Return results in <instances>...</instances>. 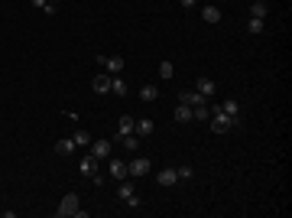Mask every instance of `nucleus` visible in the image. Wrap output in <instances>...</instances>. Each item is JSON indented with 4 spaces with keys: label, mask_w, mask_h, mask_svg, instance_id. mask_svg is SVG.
<instances>
[{
    "label": "nucleus",
    "mask_w": 292,
    "mask_h": 218,
    "mask_svg": "<svg viewBox=\"0 0 292 218\" xmlns=\"http://www.w3.org/2000/svg\"><path fill=\"white\" fill-rule=\"evenodd\" d=\"M97 66L104 68L108 75H120V72H123V55H104V52H97Z\"/></svg>",
    "instance_id": "nucleus-3"
},
{
    "label": "nucleus",
    "mask_w": 292,
    "mask_h": 218,
    "mask_svg": "<svg viewBox=\"0 0 292 218\" xmlns=\"http://www.w3.org/2000/svg\"><path fill=\"white\" fill-rule=\"evenodd\" d=\"M211 117V108H208V101L205 104H198V108H192V120H208Z\"/></svg>",
    "instance_id": "nucleus-23"
},
{
    "label": "nucleus",
    "mask_w": 292,
    "mask_h": 218,
    "mask_svg": "<svg viewBox=\"0 0 292 218\" xmlns=\"http://www.w3.org/2000/svg\"><path fill=\"white\" fill-rule=\"evenodd\" d=\"M127 173L137 176V179H140V176H146V173H150V160H146V156H133V160L127 163Z\"/></svg>",
    "instance_id": "nucleus-4"
},
{
    "label": "nucleus",
    "mask_w": 292,
    "mask_h": 218,
    "mask_svg": "<svg viewBox=\"0 0 292 218\" xmlns=\"http://www.w3.org/2000/svg\"><path fill=\"white\" fill-rule=\"evenodd\" d=\"M172 75H175V66L169 62V59H166V62L159 66V78H172Z\"/></svg>",
    "instance_id": "nucleus-27"
},
{
    "label": "nucleus",
    "mask_w": 292,
    "mask_h": 218,
    "mask_svg": "<svg viewBox=\"0 0 292 218\" xmlns=\"http://www.w3.org/2000/svg\"><path fill=\"white\" fill-rule=\"evenodd\" d=\"M78 169H81V176L94 179V176H97V160H94V156H85V160L78 163Z\"/></svg>",
    "instance_id": "nucleus-13"
},
{
    "label": "nucleus",
    "mask_w": 292,
    "mask_h": 218,
    "mask_svg": "<svg viewBox=\"0 0 292 218\" xmlns=\"http://www.w3.org/2000/svg\"><path fill=\"white\" fill-rule=\"evenodd\" d=\"M208 108H211V117H208V131H211V134H231V131H237V124L221 111V104H208Z\"/></svg>",
    "instance_id": "nucleus-1"
},
{
    "label": "nucleus",
    "mask_w": 292,
    "mask_h": 218,
    "mask_svg": "<svg viewBox=\"0 0 292 218\" xmlns=\"http://www.w3.org/2000/svg\"><path fill=\"white\" fill-rule=\"evenodd\" d=\"M153 131H156V124H153L150 117H140V120H137V131H133V134H137V137H150Z\"/></svg>",
    "instance_id": "nucleus-17"
},
{
    "label": "nucleus",
    "mask_w": 292,
    "mask_h": 218,
    "mask_svg": "<svg viewBox=\"0 0 292 218\" xmlns=\"http://www.w3.org/2000/svg\"><path fill=\"white\" fill-rule=\"evenodd\" d=\"M266 13H270V3H266V0H253V3H250V17L266 20Z\"/></svg>",
    "instance_id": "nucleus-15"
},
{
    "label": "nucleus",
    "mask_w": 292,
    "mask_h": 218,
    "mask_svg": "<svg viewBox=\"0 0 292 218\" xmlns=\"http://www.w3.org/2000/svg\"><path fill=\"white\" fill-rule=\"evenodd\" d=\"M55 215L59 218H85L88 212L81 208V202H78V192H65L62 202H59V208H55Z\"/></svg>",
    "instance_id": "nucleus-2"
},
{
    "label": "nucleus",
    "mask_w": 292,
    "mask_h": 218,
    "mask_svg": "<svg viewBox=\"0 0 292 218\" xmlns=\"http://www.w3.org/2000/svg\"><path fill=\"white\" fill-rule=\"evenodd\" d=\"M195 91H198V95H205V98L211 101V95L217 91V82H215V78H195Z\"/></svg>",
    "instance_id": "nucleus-6"
},
{
    "label": "nucleus",
    "mask_w": 292,
    "mask_h": 218,
    "mask_svg": "<svg viewBox=\"0 0 292 218\" xmlns=\"http://www.w3.org/2000/svg\"><path fill=\"white\" fill-rule=\"evenodd\" d=\"M221 17H224V13H221V7H215V3H208L205 10H201V20L211 23V26H215V23H221Z\"/></svg>",
    "instance_id": "nucleus-11"
},
{
    "label": "nucleus",
    "mask_w": 292,
    "mask_h": 218,
    "mask_svg": "<svg viewBox=\"0 0 292 218\" xmlns=\"http://www.w3.org/2000/svg\"><path fill=\"white\" fill-rule=\"evenodd\" d=\"M175 176H179V183H188V179L195 176V169L188 163H182V166H175Z\"/></svg>",
    "instance_id": "nucleus-24"
},
{
    "label": "nucleus",
    "mask_w": 292,
    "mask_h": 218,
    "mask_svg": "<svg viewBox=\"0 0 292 218\" xmlns=\"http://www.w3.org/2000/svg\"><path fill=\"white\" fill-rule=\"evenodd\" d=\"M221 111H224L227 117H231V120H234V124L240 127V104H237L234 98H231V101H224V104H221Z\"/></svg>",
    "instance_id": "nucleus-12"
},
{
    "label": "nucleus",
    "mask_w": 292,
    "mask_h": 218,
    "mask_svg": "<svg viewBox=\"0 0 292 218\" xmlns=\"http://www.w3.org/2000/svg\"><path fill=\"white\" fill-rule=\"evenodd\" d=\"M30 3H32V7H36V10H43V7H46V3H49V0H30Z\"/></svg>",
    "instance_id": "nucleus-28"
},
{
    "label": "nucleus",
    "mask_w": 292,
    "mask_h": 218,
    "mask_svg": "<svg viewBox=\"0 0 292 218\" xmlns=\"http://www.w3.org/2000/svg\"><path fill=\"white\" fill-rule=\"evenodd\" d=\"M75 150H78V147H75V140H72V137H68V140H59V143H55V153H59V156H72Z\"/></svg>",
    "instance_id": "nucleus-20"
},
{
    "label": "nucleus",
    "mask_w": 292,
    "mask_h": 218,
    "mask_svg": "<svg viewBox=\"0 0 292 218\" xmlns=\"http://www.w3.org/2000/svg\"><path fill=\"white\" fill-rule=\"evenodd\" d=\"M195 3H198V0H182V7H185V10H188V7H195Z\"/></svg>",
    "instance_id": "nucleus-29"
},
{
    "label": "nucleus",
    "mask_w": 292,
    "mask_h": 218,
    "mask_svg": "<svg viewBox=\"0 0 292 218\" xmlns=\"http://www.w3.org/2000/svg\"><path fill=\"white\" fill-rule=\"evenodd\" d=\"M156 98H159V88H156V85H143L140 88V101H143V104H153Z\"/></svg>",
    "instance_id": "nucleus-16"
},
{
    "label": "nucleus",
    "mask_w": 292,
    "mask_h": 218,
    "mask_svg": "<svg viewBox=\"0 0 292 218\" xmlns=\"http://www.w3.org/2000/svg\"><path fill=\"white\" fill-rule=\"evenodd\" d=\"M137 131V117H130V114H123V117L117 120V137H127V134H133ZM114 137V140H117Z\"/></svg>",
    "instance_id": "nucleus-8"
},
{
    "label": "nucleus",
    "mask_w": 292,
    "mask_h": 218,
    "mask_svg": "<svg viewBox=\"0 0 292 218\" xmlns=\"http://www.w3.org/2000/svg\"><path fill=\"white\" fill-rule=\"evenodd\" d=\"M137 192H133V183H120V189H117V199L120 202H127V199H133Z\"/></svg>",
    "instance_id": "nucleus-25"
},
{
    "label": "nucleus",
    "mask_w": 292,
    "mask_h": 218,
    "mask_svg": "<svg viewBox=\"0 0 292 218\" xmlns=\"http://www.w3.org/2000/svg\"><path fill=\"white\" fill-rule=\"evenodd\" d=\"M263 30H266V23L260 20V17H250V20H247V33L250 36H260Z\"/></svg>",
    "instance_id": "nucleus-21"
},
{
    "label": "nucleus",
    "mask_w": 292,
    "mask_h": 218,
    "mask_svg": "<svg viewBox=\"0 0 292 218\" xmlns=\"http://www.w3.org/2000/svg\"><path fill=\"white\" fill-rule=\"evenodd\" d=\"M110 95H117V98H127V82H123L120 75L110 78Z\"/></svg>",
    "instance_id": "nucleus-18"
},
{
    "label": "nucleus",
    "mask_w": 292,
    "mask_h": 218,
    "mask_svg": "<svg viewBox=\"0 0 292 218\" xmlns=\"http://www.w3.org/2000/svg\"><path fill=\"white\" fill-rule=\"evenodd\" d=\"M156 183L166 185V189H169V185H175V183H179V176H175V166H166V169H159V173H156Z\"/></svg>",
    "instance_id": "nucleus-9"
},
{
    "label": "nucleus",
    "mask_w": 292,
    "mask_h": 218,
    "mask_svg": "<svg viewBox=\"0 0 292 218\" xmlns=\"http://www.w3.org/2000/svg\"><path fill=\"white\" fill-rule=\"evenodd\" d=\"M88 150H91V156H94V160H104V156H110L114 143H110V140H91V147H88Z\"/></svg>",
    "instance_id": "nucleus-5"
},
{
    "label": "nucleus",
    "mask_w": 292,
    "mask_h": 218,
    "mask_svg": "<svg viewBox=\"0 0 292 218\" xmlns=\"http://www.w3.org/2000/svg\"><path fill=\"white\" fill-rule=\"evenodd\" d=\"M175 120H179V124H188V120H192V108L179 101V108H175Z\"/></svg>",
    "instance_id": "nucleus-22"
},
{
    "label": "nucleus",
    "mask_w": 292,
    "mask_h": 218,
    "mask_svg": "<svg viewBox=\"0 0 292 218\" xmlns=\"http://www.w3.org/2000/svg\"><path fill=\"white\" fill-rule=\"evenodd\" d=\"M120 143H123V150L127 153H137L140 150V137H137V134H127V137H117Z\"/></svg>",
    "instance_id": "nucleus-19"
},
{
    "label": "nucleus",
    "mask_w": 292,
    "mask_h": 218,
    "mask_svg": "<svg viewBox=\"0 0 292 218\" xmlns=\"http://www.w3.org/2000/svg\"><path fill=\"white\" fill-rule=\"evenodd\" d=\"M72 140H75V147H91V140H94V137H91L88 131H75V137H72Z\"/></svg>",
    "instance_id": "nucleus-26"
},
{
    "label": "nucleus",
    "mask_w": 292,
    "mask_h": 218,
    "mask_svg": "<svg viewBox=\"0 0 292 218\" xmlns=\"http://www.w3.org/2000/svg\"><path fill=\"white\" fill-rule=\"evenodd\" d=\"M179 101H182V104H188V108H198V104H205V95H198V91H195V88H192V91H182V95H179Z\"/></svg>",
    "instance_id": "nucleus-10"
},
{
    "label": "nucleus",
    "mask_w": 292,
    "mask_h": 218,
    "mask_svg": "<svg viewBox=\"0 0 292 218\" xmlns=\"http://www.w3.org/2000/svg\"><path fill=\"white\" fill-rule=\"evenodd\" d=\"M110 176L123 183V179L130 176V173H127V160H110Z\"/></svg>",
    "instance_id": "nucleus-14"
},
{
    "label": "nucleus",
    "mask_w": 292,
    "mask_h": 218,
    "mask_svg": "<svg viewBox=\"0 0 292 218\" xmlns=\"http://www.w3.org/2000/svg\"><path fill=\"white\" fill-rule=\"evenodd\" d=\"M110 78H114V75H108V72H101L97 78H91V88H94V95H110Z\"/></svg>",
    "instance_id": "nucleus-7"
},
{
    "label": "nucleus",
    "mask_w": 292,
    "mask_h": 218,
    "mask_svg": "<svg viewBox=\"0 0 292 218\" xmlns=\"http://www.w3.org/2000/svg\"><path fill=\"white\" fill-rule=\"evenodd\" d=\"M49 3H55V7H59V3H62V0H49Z\"/></svg>",
    "instance_id": "nucleus-30"
}]
</instances>
